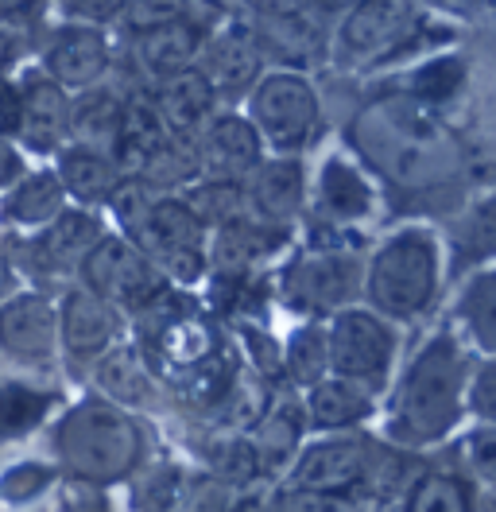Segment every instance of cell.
Instances as JSON below:
<instances>
[{"label": "cell", "instance_id": "obj_1", "mask_svg": "<svg viewBox=\"0 0 496 512\" xmlns=\"http://www.w3.org/2000/svg\"><path fill=\"white\" fill-rule=\"evenodd\" d=\"M353 144L392 183L423 191L458 171V144L419 101L384 97L372 101L353 121Z\"/></svg>", "mask_w": 496, "mask_h": 512}, {"label": "cell", "instance_id": "obj_2", "mask_svg": "<svg viewBox=\"0 0 496 512\" xmlns=\"http://www.w3.org/2000/svg\"><path fill=\"white\" fill-rule=\"evenodd\" d=\"M465 357L450 334H434L407 365L388 408V439L400 447H431L454 431L465 400Z\"/></svg>", "mask_w": 496, "mask_h": 512}, {"label": "cell", "instance_id": "obj_3", "mask_svg": "<svg viewBox=\"0 0 496 512\" xmlns=\"http://www.w3.org/2000/svg\"><path fill=\"white\" fill-rule=\"evenodd\" d=\"M144 439L136 423L109 400H86L70 408L55 427V458L66 474L90 485L128 478L140 466Z\"/></svg>", "mask_w": 496, "mask_h": 512}, {"label": "cell", "instance_id": "obj_4", "mask_svg": "<svg viewBox=\"0 0 496 512\" xmlns=\"http://www.w3.org/2000/svg\"><path fill=\"white\" fill-rule=\"evenodd\" d=\"M438 291V241L431 229H400L369 264V299L388 319H415Z\"/></svg>", "mask_w": 496, "mask_h": 512}, {"label": "cell", "instance_id": "obj_5", "mask_svg": "<svg viewBox=\"0 0 496 512\" xmlns=\"http://www.w3.org/2000/svg\"><path fill=\"white\" fill-rule=\"evenodd\" d=\"M248 121L256 128L260 144L276 148L279 156H295L307 148L318 125V94L303 74L295 70H276L260 78L248 97Z\"/></svg>", "mask_w": 496, "mask_h": 512}, {"label": "cell", "instance_id": "obj_6", "mask_svg": "<svg viewBox=\"0 0 496 512\" xmlns=\"http://www.w3.org/2000/svg\"><path fill=\"white\" fill-rule=\"evenodd\" d=\"M82 272L93 295L128 311H148L167 291V276L128 237H101L82 260Z\"/></svg>", "mask_w": 496, "mask_h": 512}, {"label": "cell", "instance_id": "obj_7", "mask_svg": "<svg viewBox=\"0 0 496 512\" xmlns=\"http://www.w3.org/2000/svg\"><path fill=\"white\" fill-rule=\"evenodd\" d=\"M132 245L159 272L175 280H198L206 268V225L190 214L183 198H155L148 218L132 233Z\"/></svg>", "mask_w": 496, "mask_h": 512}, {"label": "cell", "instance_id": "obj_8", "mask_svg": "<svg viewBox=\"0 0 496 512\" xmlns=\"http://www.w3.org/2000/svg\"><path fill=\"white\" fill-rule=\"evenodd\" d=\"M330 342V369L334 377L361 384V388H380L392 373L396 361V338L384 322L369 311H338V319L326 330Z\"/></svg>", "mask_w": 496, "mask_h": 512}, {"label": "cell", "instance_id": "obj_9", "mask_svg": "<svg viewBox=\"0 0 496 512\" xmlns=\"http://www.w3.org/2000/svg\"><path fill=\"white\" fill-rule=\"evenodd\" d=\"M415 0H361L345 12L338 28L341 63H369L411 35Z\"/></svg>", "mask_w": 496, "mask_h": 512}, {"label": "cell", "instance_id": "obj_10", "mask_svg": "<svg viewBox=\"0 0 496 512\" xmlns=\"http://www.w3.org/2000/svg\"><path fill=\"white\" fill-rule=\"evenodd\" d=\"M372 447L361 439H326L314 443L295 458L291 470V489H307V493H345L357 497L361 481L369 474Z\"/></svg>", "mask_w": 496, "mask_h": 512}, {"label": "cell", "instance_id": "obj_11", "mask_svg": "<svg viewBox=\"0 0 496 512\" xmlns=\"http://www.w3.org/2000/svg\"><path fill=\"white\" fill-rule=\"evenodd\" d=\"M31 152H62L70 136V101L59 82L47 74L31 70L20 82V132H16Z\"/></svg>", "mask_w": 496, "mask_h": 512}, {"label": "cell", "instance_id": "obj_12", "mask_svg": "<svg viewBox=\"0 0 496 512\" xmlns=\"http://www.w3.org/2000/svg\"><path fill=\"white\" fill-rule=\"evenodd\" d=\"M357 291V260L341 253H314L287 272V299L299 311H334Z\"/></svg>", "mask_w": 496, "mask_h": 512}, {"label": "cell", "instance_id": "obj_13", "mask_svg": "<svg viewBox=\"0 0 496 512\" xmlns=\"http://www.w3.org/2000/svg\"><path fill=\"white\" fill-rule=\"evenodd\" d=\"M0 346L20 361H47L59 346V311L47 295H12L0 307Z\"/></svg>", "mask_w": 496, "mask_h": 512}, {"label": "cell", "instance_id": "obj_14", "mask_svg": "<svg viewBox=\"0 0 496 512\" xmlns=\"http://www.w3.org/2000/svg\"><path fill=\"white\" fill-rule=\"evenodd\" d=\"M194 160H198V175L206 179H241L260 163V136L248 117H214L202 128L198 144H194Z\"/></svg>", "mask_w": 496, "mask_h": 512}, {"label": "cell", "instance_id": "obj_15", "mask_svg": "<svg viewBox=\"0 0 496 512\" xmlns=\"http://www.w3.org/2000/svg\"><path fill=\"white\" fill-rule=\"evenodd\" d=\"M59 338L74 357L105 353L121 338V315L90 288H74L59 307Z\"/></svg>", "mask_w": 496, "mask_h": 512}, {"label": "cell", "instance_id": "obj_16", "mask_svg": "<svg viewBox=\"0 0 496 512\" xmlns=\"http://www.w3.org/2000/svg\"><path fill=\"white\" fill-rule=\"evenodd\" d=\"M109 66V39L101 35V28H86V24H74V28H62L47 55H43V70L51 82H59L62 90H86L93 86Z\"/></svg>", "mask_w": 496, "mask_h": 512}, {"label": "cell", "instance_id": "obj_17", "mask_svg": "<svg viewBox=\"0 0 496 512\" xmlns=\"http://www.w3.org/2000/svg\"><path fill=\"white\" fill-rule=\"evenodd\" d=\"M214 97H217V90L210 86V78H206L198 66H190V70L167 78V82L159 86L155 113H159L163 128H167L175 140L190 144V140L202 136V128L214 121Z\"/></svg>", "mask_w": 496, "mask_h": 512}, {"label": "cell", "instance_id": "obj_18", "mask_svg": "<svg viewBox=\"0 0 496 512\" xmlns=\"http://www.w3.org/2000/svg\"><path fill=\"white\" fill-rule=\"evenodd\" d=\"M299 202H303V163L299 160L283 156V160L252 167L245 206H252L256 222L283 229V222H291L299 214Z\"/></svg>", "mask_w": 496, "mask_h": 512}, {"label": "cell", "instance_id": "obj_19", "mask_svg": "<svg viewBox=\"0 0 496 512\" xmlns=\"http://www.w3.org/2000/svg\"><path fill=\"white\" fill-rule=\"evenodd\" d=\"M202 47H206V32L194 20H175L167 28L136 35V63L148 70V78L163 86L167 78H175L198 63Z\"/></svg>", "mask_w": 496, "mask_h": 512}, {"label": "cell", "instance_id": "obj_20", "mask_svg": "<svg viewBox=\"0 0 496 512\" xmlns=\"http://www.w3.org/2000/svg\"><path fill=\"white\" fill-rule=\"evenodd\" d=\"M101 241V225L86 210H62L55 222L31 241V256L43 272H66L74 264H82L90 249Z\"/></svg>", "mask_w": 496, "mask_h": 512}, {"label": "cell", "instance_id": "obj_21", "mask_svg": "<svg viewBox=\"0 0 496 512\" xmlns=\"http://www.w3.org/2000/svg\"><path fill=\"white\" fill-rule=\"evenodd\" d=\"M175 136L163 128L155 105L148 101H132L124 105V121L117 132V144H113V163L121 167V175H144L171 144Z\"/></svg>", "mask_w": 496, "mask_h": 512}, {"label": "cell", "instance_id": "obj_22", "mask_svg": "<svg viewBox=\"0 0 496 512\" xmlns=\"http://www.w3.org/2000/svg\"><path fill=\"white\" fill-rule=\"evenodd\" d=\"M59 175L66 198H78L86 206H97V202H109L117 187H121V167L113 163V156L105 152H93V148H82V144H70L59 152Z\"/></svg>", "mask_w": 496, "mask_h": 512}, {"label": "cell", "instance_id": "obj_23", "mask_svg": "<svg viewBox=\"0 0 496 512\" xmlns=\"http://www.w3.org/2000/svg\"><path fill=\"white\" fill-rule=\"evenodd\" d=\"M372 412L369 388L345 381V377H322L310 384L307 392V416L314 427L322 431H338V427H353Z\"/></svg>", "mask_w": 496, "mask_h": 512}, {"label": "cell", "instance_id": "obj_24", "mask_svg": "<svg viewBox=\"0 0 496 512\" xmlns=\"http://www.w3.org/2000/svg\"><path fill=\"white\" fill-rule=\"evenodd\" d=\"M318 206L330 222H357L372 210V187L369 179L349 160H326L322 179H318Z\"/></svg>", "mask_w": 496, "mask_h": 512}, {"label": "cell", "instance_id": "obj_25", "mask_svg": "<svg viewBox=\"0 0 496 512\" xmlns=\"http://www.w3.org/2000/svg\"><path fill=\"white\" fill-rule=\"evenodd\" d=\"M121 121H124V101L113 97L109 90H86V94L70 105V136H74V144L93 148V152H105V156H113Z\"/></svg>", "mask_w": 496, "mask_h": 512}, {"label": "cell", "instance_id": "obj_26", "mask_svg": "<svg viewBox=\"0 0 496 512\" xmlns=\"http://www.w3.org/2000/svg\"><path fill=\"white\" fill-rule=\"evenodd\" d=\"M202 74L210 78L214 90H241V86H256V70H260V51L248 43V35L241 32H225L210 39L202 47Z\"/></svg>", "mask_w": 496, "mask_h": 512}, {"label": "cell", "instance_id": "obj_27", "mask_svg": "<svg viewBox=\"0 0 496 512\" xmlns=\"http://www.w3.org/2000/svg\"><path fill=\"white\" fill-rule=\"evenodd\" d=\"M303 439V412L295 404H276L272 412L252 423V435H248V447L260 462V474L272 470V466H283L295 458V447Z\"/></svg>", "mask_w": 496, "mask_h": 512}, {"label": "cell", "instance_id": "obj_28", "mask_svg": "<svg viewBox=\"0 0 496 512\" xmlns=\"http://www.w3.org/2000/svg\"><path fill=\"white\" fill-rule=\"evenodd\" d=\"M276 241H283V229H276V225L233 218V222L221 225V233H217V245H214L217 268L241 276L248 264H256V260H264V256L272 253Z\"/></svg>", "mask_w": 496, "mask_h": 512}, {"label": "cell", "instance_id": "obj_29", "mask_svg": "<svg viewBox=\"0 0 496 512\" xmlns=\"http://www.w3.org/2000/svg\"><path fill=\"white\" fill-rule=\"evenodd\" d=\"M62 206H66V191H62L59 175L55 171H35L8 194L4 214L20 225H47L59 218Z\"/></svg>", "mask_w": 496, "mask_h": 512}, {"label": "cell", "instance_id": "obj_30", "mask_svg": "<svg viewBox=\"0 0 496 512\" xmlns=\"http://www.w3.org/2000/svg\"><path fill=\"white\" fill-rule=\"evenodd\" d=\"M97 384H101L113 400H121V404H152L155 396H159L152 373L144 369V361L132 350H113L109 357H101V365H97Z\"/></svg>", "mask_w": 496, "mask_h": 512}, {"label": "cell", "instance_id": "obj_31", "mask_svg": "<svg viewBox=\"0 0 496 512\" xmlns=\"http://www.w3.org/2000/svg\"><path fill=\"white\" fill-rule=\"evenodd\" d=\"M51 404H55V396L39 392L31 384H0V439L31 435L47 419Z\"/></svg>", "mask_w": 496, "mask_h": 512}, {"label": "cell", "instance_id": "obj_32", "mask_svg": "<svg viewBox=\"0 0 496 512\" xmlns=\"http://www.w3.org/2000/svg\"><path fill=\"white\" fill-rule=\"evenodd\" d=\"M407 512H477V497L465 478L431 470L407 489Z\"/></svg>", "mask_w": 496, "mask_h": 512}, {"label": "cell", "instance_id": "obj_33", "mask_svg": "<svg viewBox=\"0 0 496 512\" xmlns=\"http://www.w3.org/2000/svg\"><path fill=\"white\" fill-rule=\"evenodd\" d=\"M183 202L202 225H225L241 218L245 191L237 187V179H206V183H194Z\"/></svg>", "mask_w": 496, "mask_h": 512}, {"label": "cell", "instance_id": "obj_34", "mask_svg": "<svg viewBox=\"0 0 496 512\" xmlns=\"http://www.w3.org/2000/svg\"><path fill=\"white\" fill-rule=\"evenodd\" d=\"M330 369V342H326V326L307 322L303 330L291 334L287 342V373L299 384H318Z\"/></svg>", "mask_w": 496, "mask_h": 512}, {"label": "cell", "instance_id": "obj_35", "mask_svg": "<svg viewBox=\"0 0 496 512\" xmlns=\"http://www.w3.org/2000/svg\"><path fill=\"white\" fill-rule=\"evenodd\" d=\"M462 319L477 346L496 353V272H481L469 288L462 291Z\"/></svg>", "mask_w": 496, "mask_h": 512}, {"label": "cell", "instance_id": "obj_36", "mask_svg": "<svg viewBox=\"0 0 496 512\" xmlns=\"http://www.w3.org/2000/svg\"><path fill=\"white\" fill-rule=\"evenodd\" d=\"M462 245V260H489L496 256V194H489L485 202H477L469 210V218L462 222L458 233Z\"/></svg>", "mask_w": 496, "mask_h": 512}, {"label": "cell", "instance_id": "obj_37", "mask_svg": "<svg viewBox=\"0 0 496 512\" xmlns=\"http://www.w3.org/2000/svg\"><path fill=\"white\" fill-rule=\"evenodd\" d=\"M206 338H210V330L198 319H171L163 326V346H167L175 365H198V361H206L214 353V346Z\"/></svg>", "mask_w": 496, "mask_h": 512}, {"label": "cell", "instance_id": "obj_38", "mask_svg": "<svg viewBox=\"0 0 496 512\" xmlns=\"http://www.w3.org/2000/svg\"><path fill=\"white\" fill-rule=\"evenodd\" d=\"M462 78H465L462 59L442 55V59H431L427 66H419L411 90H415V97H419V105H423V101H446V97L458 94Z\"/></svg>", "mask_w": 496, "mask_h": 512}, {"label": "cell", "instance_id": "obj_39", "mask_svg": "<svg viewBox=\"0 0 496 512\" xmlns=\"http://www.w3.org/2000/svg\"><path fill=\"white\" fill-rule=\"evenodd\" d=\"M121 16L132 35H148L175 20H186V0H128Z\"/></svg>", "mask_w": 496, "mask_h": 512}, {"label": "cell", "instance_id": "obj_40", "mask_svg": "<svg viewBox=\"0 0 496 512\" xmlns=\"http://www.w3.org/2000/svg\"><path fill=\"white\" fill-rule=\"evenodd\" d=\"M183 505V478L179 470H155L144 478L136 493V509L140 512H179Z\"/></svg>", "mask_w": 496, "mask_h": 512}, {"label": "cell", "instance_id": "obj_41", "mask_svg": "<svg viewBox=\"0 0 496 512\" xmlns=\"http://www.w3.org/2000/svg\"><path fill=\"white\" fill-rule=\"evenodd\" d=\"M272 512H369L357 497L345 493H307V489H291L279 497Z\"/></svg>", "mask_w": 496, "mask_h": 512}, {"label": "cell", "instance_id": "obj_42", "mask_svg": "<svg viewBox=\"0 0 496 512\" xmlns=\"http://www.w3.org/2000/svg\"><path fill=\"white\" fill-rule=\"evenodd\" d=\"M51 485V470L43 462H16L4 478H0V497L4 501H31Z\"/></svg>", "mask_w": 496, "mask_h": 512}, {"label": "cell", "instance_id": "obj_43", "mask_svg": "<svg viewBox=\"0 0 496 512\" xmlns=\"http://www.w3.org/2000/svg\"><path fill=\"white\" fill-rule=\"evenodd\" d=\"M465 400H469V408H473V416L485 419L489 427H496V357L493 361H485L469 384H465Z\"/></svg>", "mask_w": 496, "mask_h": 512}, {"label": "cell", "instance_id": "obj_44", "mask_svg": "<svg viewBox=\"0 0 496 512\" xmlns=\"http://www.w3.org/2000/svg\"><path fill=\"white\" fill-rule=\"evenodd\" d=\"M214 458H217V470L233 481V485H245V481H252L260 474V462H256V454L248 447V439H229V443H221Z\"/></svg>", "mask_w": 496, "mask_h": 512}, {"label": "cell", "instance_id": "obj_45", "mask_svg": "<svg viewBox=\"0 0 496 512\" xmlns=\"http://www.w3.org/2000/svg\"><path fill=\"white\" fill-rule=\"evenodd\" d=\"M124 4H128V0H59L62 16H70V20L86 24V28L117 20L124 12Z\"/></svg>", "mask_w": 496, "mask_h": 512}, {"label": "cell", "instance_id": "obj_46", "mask_svg": "<svg viewBox=\"0 0 496 512\" xmlns=\"http://www.w3.org/2000/svg\"><path fill=\"white\" fill-rule=\"evenodd\" d=\"M465 458L481 478L496 485V427H481L465 439Z\"/></svg>", "mask_w": 496, "mask_h": 512}, {"label": "cell", "instance_id": "obj_47", "mask_svg": "<svg viewBox=\"0 0 496 512\" xmlns=\"http://www.w3.org/2000/svg\"><path fill=\"white\" fill-rule=\"evenodd\" d=\"M20 132V86L0 78V140Z\"/></svg>", "mask_w": 496, "mask_h": 512}, {"label": "cell", "instance_id": "obj_48", "mask_svg": "<svg viewBox=\"0 0 496 512\" xmlns=\"http://www.w3.org/2000/svg\"><path fill=\"white\" fill-rule=\"evenodd\" d=\"M229 505H233V493L225 485H210V489H202L194 497L190 512H229Z\"/></svg>", "mask_w": 496, "mask_h": 512}, {"label": "cell", "instance_id": "obj_49", "mask_svg": "<svg viewBox=\"0 0 496 512\" xmlns=\"http://www.w3.org/2000/svg\"><path fill=\"white\" fill-rule=\"evenodd\" d=\"M16 171H20L16 152H8V148L0 144V187H4V183H12V179H16Z\"/></svg>", "mask_w": 496, "mask_h": 512}, {"label": "cell", "instance_id": "obj_50", "mask_svg": "<svg viewBox=\"0 0 496 512\" xmlns=\"http://www.w3.org/2000/svg\"><path fill=\"white\" fill-rule=\"evenodd\" d=\"M12 291V260H8V249L0 245V299Z\"/></svg>", "mask_w": 496, "mask_h": 512}, {"label": "cell", "instance_id": "obj_51", "mask_svg": "<svg viewBox=\"0 0 496 512\" xmlns=\"http://www.w3.org/2000/svg\"><path fill=\"white\" fill-rule=\"evenodd\" d=\"M39 0H0V16H24Z\"/></svg>", "mask_w": 496, "mask_h": 512}, {"label": "cell", "instance_id": "obj_52", "mask_svg": "<svg viewBox=\"0 0 496 512\" xmlns=\"http://www.w3.org/2000/svg\"><path fill=\"white\" fill-rule=\"evenodd\" d=\"M357 4H361V0H318L322 12H341V8L349 12V8H357Z\"/></svg>", "mask_w": 496, "mask_h": 512}, {"label": "cell", "instance_id": "obj_53", "mask_svg": "<svg viewBox=\"0 0 496 512\" xmlns=\"http://www.w3.org/2000/svg\"><path fill=\"white\" fill-rule=\"evenodd\" d=\"M229 512H260V501L256 497H233Z\"/></svg>", "mask_w": 496, "mask_h": 512}, {"label": "cell", "instance_id": "obj_54", "mask_svg": "<svg viewBox=\"0 0 496 512\" xmlns=\"http://www.w3.org/2000/svg\"><path fill=\"white\" fill-rule=\"evenodd\" d=\"M477 512H496V485H489V493L477 501Z\"/></svg>", "mask_w": 496, "mask_h": 512}, {"label": "cell", "instance_id": "obj_55", "mask_svg": "<svg viewBox=\"0 0 496 512\" xmlns=\"http://www.w3.org/2000/svg\"><path fill=\"white\" fill-rule=\"evenodd\" d=\"M8 55H12V39H8V32H0V66L8 63Z\"/></svg>", "mask_w": 496, "mask_h": 512}, {"label": "cell", "instance_id": "obj_56", "mask_svg": "<svg viewBox=\"0 0 496 512\" xmlns=\"http://www.w3.org/2000/svg\"><path fill=\"white\" fill-rule=\"evenodd\" d=\"M78 512H109V505H101V501H90L86 509H78Z\"/></svg>", "mask_w": 496, "mask_h": 512}]
</instances>
